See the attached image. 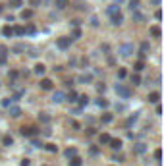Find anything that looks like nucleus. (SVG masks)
I'll list each match as a JSON object with an SVG mask.
<instances>
[{
	"instance_id": "f257e3e1",
	"label": "nucleus",
	"mask_w": 164,
	"mask_h": 166,
	"mask_svg": "<svg viewBox=\"0 0 164 166\" xmlns=\"http://www.w3.org/2000/svg\"><path fill=\"white\" fill-rule=\"evenodd\" d=\"M106 12H108V15H110V21H112V25H122V23H124V14L118 10L116 4H112V6H110Z\"/></svg>"
},
{
	"instance_id": "f03ea898",
	"label": "nucleus",
	"mask_w": 164,
	"mask_h": 166,
	"mask_svg": "<svg viewBox=\"0 0 164 166\" xmlns=\"http://www.w3.org/2000/svg\"><path fill=\"white\" fill-rule=\"evenodd\" d=\"M114 91H116V95L120 97V99H129L131 97V89L124 83H116L114 85Z\"/></svg>"
},
{
	"instance_id": "7ed1b4c3",
	"label": "nucleus",
	"mask_w": 164,
	"mask_h": 166,
	"mask_svg": "<svg viewBox=\"0 0 164 166\" xmlns=\"http://www.w3.org/2000/svg\"><path fill=\"white\" fill-rule=\"evenodd\" d=\"M118 52H120V56L128 58V56L133 54V44H131V43H124V44L120 46V50H118Z\"/></svg>"
},
{
	"instance_id": "20e7f679",
	"label": "nucleus",
	"mask_w": 164,
	"mask_h": 166,
	"mask_svg": "<svg viewBox=\"0 0 164 166\" xmlns=\"http://www.w3.org/2000/svg\"><path fill=\"white\" fill-rule=\"evenodd\" d=\"M69 44H72V39L69 37H60L58 41H56V46H58L60 50H68Z\"/></svg>"
},
{
	"instance_id": "39448f33",
	"label": "nucleus",
	"mask_w": 164,
	"mask_h": 166,
	"mask_svg": "<svg viewBox=\"0 0 164 166\" xmlns=\"http://www.w3.org/2000/svg\"><path fill=\"white\" fill-rule=\"evenodd\" d=\"M149 50H151V44L147 41H143L141 46H139V60H145V56H147V52H149Z\"/></svg>"
},
{
	"instance_id": "423d86ee",
	"label": "nucleus",
	"mask_w": 164,
	"mask_h": 166,
	"mask_svg": "<svg viewBox=\"0 0 164 166\" xmlns=\"http://www.w3.org/2000/svg\"><path fill=\"white\" fill-rule=\"evenodd\" d=\"M19 133H21L23 137H33L35 133H39V129H37V128H21V129H19Z\"/></svg>"
},
{
	"instance_id": "0eeeda50",
	"label": "nucleus",
	"mask_w": 164,
	"mask_h": 166,
	"mask_svg": "<svg viewBox=\"0 0 164 166\" xmlns=\"http://www.w3.org/2000/svg\"><path fill=\"white\" fill-rule=\"evenodd\" d=\"M8 108H10V116H12V118H19V116H21V108H19V106H16V104H10Z\"/></svg>"
},
{
	"instance_id": "6e6552de",
	"label": "nucleus",
	"mask_w": 164,
	"mask_h": 166,
	"mask_svg": "<svg viewBox=\"0 0 164 166\" xmlns=\"http://www.w3.org/2000/svg\"><path fill=\"white\" fill-rule=\"evenodd\" d=\"M108 145H110L112 151H120V149H122V139H112V137H110Z\"/></svg>"
},
{
	"instance_id": "1a4fd4ad",
	"label": "nucleus",
	"mask_w": 164,
	"mask_h": 166,
	"mask_svg": "<svg viewBox=\"0 0 164 166\" xmlns=\"http://www.w3.org/2000/svg\"><path fill=\"white\" fill-rule=\"evenodd\" d=\"M64 100H66V97H64L62 91H56L54 95H52V103L54 104H60V103H64Z\"/></svg>"
},
{
	"instance_id": "9d476101",
	"label": "nucleus",
	"mask_w": 164,
	"mask_h": 166,
	"mask_svg": "<svg viewBox=\"0 0 164 166\" xmlns=\"http://www.w3.org/2000/svg\"><path fill=\"white\" fill-rule=\"evenodd\" d=\"M39 87L43 89V91H50V89H52V81H50V79H48V77H44V79H41Z\"/></svg>"
},
{
	"instance_id": "9b49d317",
	"label": "nucleus",
	"mask_w": 164,
	"mask_h": 166,
	"mask_svg": "<svg viewBox=\"0 0 164 166\" xmlns=\"http://www.w3.org/2000/svg\"><path fill=\"white\" fill-rule=\"evenodd\" d=\"M77 81L83 83V85H87V83H91V81H93V75H91V74H81L79 77H77Z\"/></svg>"
},
{
	"instance_id": "f8f14e48",
	"label": "nucleus",
	"mask_w": 164,
	"mask_h": 166,
	"mask_svg": "<svg viewBox=\"0 0 164 166\" xmlns=\"http://www.w3.org/2000/svg\"><path fill=\"white\" fill-rule=\"evenodd\" d=\"M147 100H149L151 104H157L158 100H160V93H157V91H154V93H149V97H147Z\"/></svg>"
},
{
	"instance_id": "ddd939ff",
	"label": "nucleus",
	"mask_w": 164,
	"mask_h": 166,
	"mask_svg": "<svg viewBox=\"0 0 164 166\" xmlns=\"http://www.w3.org/2000/svg\"><path fill=\"white\" fill-rule=\"evenodd\" d=\"M131 18H133V21H145V15H143L141 14V12H139V10H131Z\"/></svg>"
},
{
	"instance_id": "4468645a",
	"label": "nucleus",
	"mask_w": 164,
	"mask_h": 166,
	"mask_svg": "<svg viewBox=\"0 0 164 166\" xmlns=\"http://www.w3.org/2000/svg\"><path fill=\"white\" fill-rule=\"evenodd\" d=\"M145 151H147V145H145V143H135V147H133V153H135V155H143Z\"/></svg>"
},
{
	"instance_id": "2eb2a0df",
	"label": "nucleus",
	"mask_w": 164,
	"mask_h": 166,
	"mask_svg": "<svg viewBox=\"0 0 164 166\" xmlns=\"http://www.w3.org/2000/svg\"><path fill=\"white\" fill-rule=\"evenodd\" d=\"M6 56H8V48L6 46H0V66H4L6 64Z\"/></svg>"
},
{
	"instance_id": "dca6fc26",
	"label": "nucleus",
	"mask_w": 164,
	"mask_h": 166,
	"mask_svg": "<svg viewBox=\"0 0 164 166\" xmlns=\"http://www.w3.org/2000/svg\"><path fill=\"white\" fill-rule=\"evenodd\" d=\"M16 100H19V97H18V95H14V97H8V99H4V100H2V106H6V108H8L10 104H14Z\"/></svg>"
},
{
	"instance_id": "f3484780",
	"label": "nucleus",
	"mask_w": 164,
	"mask_h": 166,
	"mask_svg": "<svg viewBox=\"0 0 164 166\" xmlns=\"http://www.w3.org/2000/svg\"><path fill=\"white\" fill-rule=\"evenodd\" d=\"M137 120H139V112H133V114H131L129 118L126 120V128H129V125H131V124H135Z\"/></svg>"
},
{
	"instance_id": "a211bd4d",
	"label": "nucleus",
	"mask_w": 164,
	"mask_h": 166,
	"mask_svg": "<svg viewBox=\"0 0 164 166\" xmlns=\"http://www.w3.org/2000/svg\"><path fill=\"white\" fill-rule=\"evenodd\" d=\"M2 35H4V37H8V39H10V37H14V27L4 25V27H2Z\"/></svg>"
},
{
	"instance_id": "6ab92c4d",
	"label": "nucleus",
	"mask_w": 164,
	"mask_h": 166,
	"mask_svg": "<svg viewBox=\"0 0 164 166\" xmlns=\"http://www.w3.org/2000/svg\"><path fill=\"white\" fill-rule=\"evenodd\" d=\"M149 31H151V35H153L154 39H160V35H162V33H160V27H158V25H151V29H149Z\"/></svg>"
},
{
	"instance_id": "aec40b11",
	"label": "nucleus",
	"mask_w": 164,
	"mask_h": 166,
	"mask_svg": "<svg viewBox=\"0 0 164 166\" xmlns=\"http://www.w3.org/2000/svg\"><path fill=\"white\" fill-rule=\"evenodd\" d=\"M75 155H77V149L75 147H69V149H66V151H64L66 159H72V156H75Z\"/></svg>"
},
{
	"instance_id": "412c9836",
	"label": "nucleus",
	"mask_w": 164,
	"mask_h": 166,
	"mask_svg": "<svg viewBox=\"0 0 164 166\" xmlns=\"http://www.w3.org/2000/svg\"><path fill=\"white\" fill-rule=\"evenodd\" d=\"M33 72H35L37 75H43L44 72H47V68H44V64H35V70Z\"/></svg>"
},
{
	"instance_id": "4be33fe9",
	"label": "nucleus",
	"mask_w": 164,
	"mask_h": 166,
	"mask_svg": "<svg viewBox=\"0 0 164 166\" xmlns=\"http://www.w3.org/2000/svg\"><path fill=\"white\" fill-rule=\"evenodd\" d=\"M77 97H79V95H77L75 91H72V93H69L68 97H66V100H68L69 104H73V103H77Z\"/></svg>"
},
{
	"instance_id": "5701e85b",
	"label": "nucleus",
	"mask_w": 164,
	"mask_h": 166,
	"mask_svg": "<svg viewBox=\"0 0 164 166\" xmlns=\"http://www.w3.org/2000/svg\"><path fill=\"white\" fill-rule=\"evenodd\" d=\"M77 103H79V106L83 108L85 104H89V97L87 95H79V97H77Z\"/></svg>"
},
{
	"instance_id": "b1692460",
	"label": "nucleus",
	"mask_w": 164,
	"mask_h": 166,
	"mask_svg": "<svg viewBox=\"0 0 164 166\" xmlns=\"http://www.w3.org/2000/svg\"><path fill=\"white\" fill-rule=\"evenodd\" d=\"M39 122L41 124H48V122H50V116H48L47 112H41V114H39Z\"/></svg>"
},
{
	"instance_id": "393cba45",
	"label": "nucleus",
	"mask_w": 164,
	"mask_h": 166,
	"mask_svg": "<svg viewBox=\"0 0 164 166\" xmlns=\"http://www.w3.org/2000/svg\"><path fill=\"white\" fill-rule=\"evenodd\" d=\"M79 37H81V29H79V27H73V31H72V37H69V39H72V41H77Z\"/></svg>"
},
{
	"instance_id": "a878e982",
	"label": "nucleus",
	"mask_w": 164,
	"mask_h": 166,
	"mask_svg": "<svg viewBox=\"0 0 164 166\" xmlns=\"http://www.w3.org/2000/svg\"><path fill=\"white\" fill-rule=\"evenodd\" d=\"M81 164H83V160H81L79 159V156H72V160H69V166H81Z\"/></svg>"
},
{
	"instance_id": "bb28decb",
	"label": "nucleus",
	"mask_w": 164,
	"mask_h": 166,
	"mask_svg": "<svg viewBox=\"0 0 164 166\" xmlns=\"http://www.w3.org/2000/svg\"><path fill=\"white\" fill-rule=\"evenodd\" d=\"M2 143L6 145V147H12V145H14V139H12V135H4V137H2Z\"/></svg>"
},
{
	"instance_id": "cd10ccee",
	"label": "nucleus",
	"mask_w": 164,
	"mask_h": 166,
	"mask_svg": "<svg viewBox=\"0 0 164 166\" xmlns=\"http://www.w3.org/2000/svg\"><path fill=\"white\" fill-rule=\"evenodd\" d=\"M97 106H98V108H108V100L100 97V99H97Z\"/></svg>"
},
{
	"instance_id": "c85d7f7f",
	"label": "nucleus",
	"mask_w": 164,
	"mask_h": 166,
	"mask_svg": "<svg viewBox=\"0 0 164 166\" xmlns=\"http://www.w3.org/2000/svg\"><path fill=\"white\" fill-rule=\"evenodd\" d=\"M8 4H10L12 8H21L23 6V0H8Z\"/></svg>"
},
{
	"instance_id": "c756f323",
	"label": "nucleus",
	"mask_w": 164,
	"mask_h": 166,
	"mask_svg": "<svg viewBox=\"0 0 164 166\" xmlns=\"http://www.w3.org/2000/svg\"><path fill=\"white\" fill-rule=\"evenodd\" d=\"M98 141H100V145H106L110 141V135L108 133H100V137H98Z\"/></svg>"
},
{
	"instance_id": "7c9ffc66",
	"label": "nucleus",
	"mask_w": 164,
	"mask_h": 166,
	"mask_svg": "<svg viewBox=\"0 0 164 166\" xmlns=\"http://www.w3.org/2000/svg\"><path fill=\"white\" fill-rule=\"evenodd\" d=\"M23 50H25V44H16V46L12 48V52H16V54H21Z\"/></svg>"
},
{
	"instance_id": "2f4dec72",
	"label": "nucleus",
	"mask_w": 164,
	"mask_h": 166,
	"mask_svg": "<svg viewBox=\"0 0 164 166\" xmlns=\"http://www.w3.org/2000/svg\"><path fill=\"white\" fill-rule=\"evenodd\" d=\"M14 35H18V37H21V35H25V27H14Z\"/></svg>"
},
{
	"instance_id": "473e14b6",
	"label": "nucleus",
	"mask_w": 164,
	"mask_h": 166,
	"mask_svg": "<svg viewBox=\"0 0 164 166\" xmlns=\"http://www.w3.org/2000/svg\"><path fill=\"white\" fill-rule=\"evenodd\" d=\"M56 8H58V10H64L66 6H68V0H56Z\"/></svg>"
},
{
	"instance_id": "72a5a7b5",
	"label": "nucleus",
	"mask_w": 164,
	"mask_h": 166,
	"mask_svg": "<svg viewBox=\"0 0 164 166\" xmlns=\"http://www.w3.org/2000/svg\"><path fill=\"white\" fill-rule=\"evenodd\" d=\"M100 122L102 124H110V122H112V114H102L100 116Z\"/></svg>"
},
{
	"instance_id": "f704fd0d",
	"label": "nucleus",
	"mask_w": 164,
	"mask_h": 166,
	"mask_svg": "<svg viewBox=\"0 0 164 166\" xmlns=\"http://www.w3.org/2000/svg\"><path fill=\"white\" fill-rule=\"evenodd\" d=\"M44 149H47L48 153H56V151H58V147H56L54 143H47V145H44Z\"/></svg>"
},
{
	"instance_id": "c9c22d12",
	"label": "nucleus",
	"mask_w": 164,
	"mask_h": 166,
	"mask_svg": "<svg viewBox=\"0 0 164 166\" xmlns=\"http://www.w3.org/2000/svg\"><path fill=\"white\" fill-rule=\"evenodd\" d=\"M131 83L137 87V85H141V77H139V74H133L131 75Z\"/></svg>"
},
{
	"instance_id": "e433bc0d",
	"label": "nucleus",
	"mask_w": 164,
	"mask_h": 166,
	"mask_svg": "<svg viewBox=\"0 0 164 166\" xmlns=\"http://www.w3.org/2000/svg\"><path fill=\"white\" fill-rule=\"evenodd\" d=\"M33 18V10H23L21 12V19H29Z\"/></svg>"
},
{
	"instance_id": "4c0bfd02",
	"label": "nucleus",
	"mask_w": 164,
	"mask_h": 166,
	"mask_svg": "<svg viewBox=\"0 0 164 166\" xmlns=\"http://www.w3.org/2000/svg\"><path fill=\"white\" fill-rule=\"evenodd\" d=\"M135 72H143V70H145V64H143V60H139V62L137 64H135Z\"/></svg>"
},
{
	"instance_id": "58836bf2",
	"label": "nucleus",
	"mask_w": 164,
	"mask_h": 166,
	"mask_svg": "<svg viewBox=\"0 0 164 166\" xmlns=\"http://www.w3.org/2000/svg\"><path fill=\"white\" fill-rule=\"evenodd\" d=\"M129 10H137V8H139V0H129Z\"/></svg>"
},
{
	"instance_id": "ea45409f",
	"label": "nucleus",
	"mask_w": 164,
	"mask_h": 166,
	"mask_svg": "<svg viewBox=\"0 0 164 166\" xmlns=\"http://www.w3.org/2000/svg\"><path fill=\"white\" fill-rule=\"evenodd\" d=\"M31 145H33V147H35V149H41V147H43V143H41V139H35V137H33V139H31Z\"/></svg>"
},
{
	"instance_id": "a19ab883",
	"label": "nucleus",
	"mask_w": 164,
	"mask_h": 166,
	"mask_svg": "<svg viewBox=\"0 0 164 166\" xmlns=\"http://www.w3.org/2000/svg\"><path fill=\"white\" fill-rule=\"evenodd\" d=\"M89 23H91V27H98V18H97V15H93Z\"/></svg>"
},
{
	"instance_id": "79ce46f5",
	"label": "nucleus",
	"mask_w": 164,
	"mask_h": 166,
	"mask_svg": "<svg viewBox=\"0 0 164 166\" xmlns=\"http://www.w3.org/2000/svg\"><path fill=\"white\" fill-rule=\"evenodd\" d=\"M154 159L160 162V159H162V151H160V149H157V151H154Z\"/></svg>"
},
{
	"instance_id": "37998d69",
	"label": "nucleus",
	"mask_w": 164,
	"mask_h": 166,
	"mask_svg": "<svg viewBox=\"0 0 164 166\" xmlns=\"http://www.w3.org/2000/svg\"><path fill=\"white\" fill-rule=\"evenodd\" d=\"M97 91H98V93H104V91H106V85H104V83H98V85H97Z\"/></svg>"
},
{
	"instance_id": "c03bdc74",
	"label": "nucleus",
	"mask_w": 164,
	"mask_h": 166,
	"mask_svg": "<svg viewBox=\"0 0 164 166\" xmlns=\"http://www.w3.org/2000/svg\"><path fill=\"white\" fill-rule=\"evenodd\" d=\"M69 125H72L73 129H79L81 125H79V122H75V120H69Z\"/></svg>"
},
{
	"instance_id": "a18cd8bd",
	"label": "nucleus",
	"mask_w": 164,
	"mask_h": 166,
	"mask_svg": "<svg viewBox=\"0 0 164 166\" xmlns=\"http://www.w3.org/2000/svg\"><path fill=\"white\" fill-rule=\"evenodd\" d=\"M118 77H120V79L126 77V70H124V68H120V70H118Z\"/></svg>"
},
{
	"instance_id": "49530a36",
	"label": "nucleus",
	"mask_w": 164,
	"mask_h": 166,
	"mask_svg": "<svg viewBox=\"0 0 164 166\" xmlns=\"http://www.w3.org/2000/svg\"><path fill=\"white\" fill-rule=\"evenodd\" d=\"M41 2H43V0H29V4L33 8H37V6H41Z\"/></svg>"
},
{
	"instance_id": "de8ad7c7",
	"label": "nucleus",
	"mask_w": 164,
	"mask_h": 166,
	"mask_svg": "<svg viewBox=\"0 0 164 166\" xmlns=\"http://www.w3.org/2000/svg\"><path fill=\"white\" fill-rule=\"evenodd\" d=\"M25 33L33 35V33H35V25H29V27H25Z\"/></svg>"
},
{
	"instance_id": "09e8293b",
	"label": "nucleus",
	"mask_w": 164,
	"mask_h": 166,
	"mask_svg": "<svg viewBox=\"0 0 164 166\" xmlns=\"http://www.w3.org/2000/svg\"><path fill=\"white\" fill-rule=\"evenodd\" d=\"M89 153H91V155H98V147H95V145H93V147L89 149Z\"/></svg>"
},
{
	"instance_id": "8fccbe9b",
	"label": "nucleus",
	"mask_w": 164,
	"mask_h": 166,
	"mask_svg": "<svg viewBox=\"0 0 164 166\" xmlns=\"http://www.w3.org/2000/svg\"><path fill=\"white\" fill-rule=\"evenodd\" d=\"M116 110L118 112H124L126 110V104H116Z\"/></svg>"
},
{
	"instance_id": "3c124183",
	"label": "nucleus",
	"mask_w": 164,
	"mask_h": 166,
	"mask_svg": "<svg viewBox=\"0 0 164 166\" xmlns=\"http://www.w3.org/2000/svg\"><path fill=\"white\" fill-rule=\"evenodd\" d=\"M75 8H77V10H85V4H83V2H77Z\"/></svg>"
},
{
	"instance_id": "603ef678",
	"label": "nucleus",
	"mask_w": 164,
	"mask_h": 166,
	"mask_svg": "<svg viewBox=\"0 0 164 166\" xmlns=\"http://www.w3.org/2000/svg\"><path fill=\"white\" fill-rule=\"evenodd\" d=\"M8 75H10L12 79H16V77H18V72H16V70H12V72H10V74H8Z\"/></svg>"
},
{
	"instance_id": "864d4df0",
	"label": "nucleus",
	"mask_w": 164,
	"mask_h": 166,
	"mask_svg": "<svg viewBox=\"0 0 164 166\" xmlns=\"http://www.w3.org/2000/svg\"><path fill=\"white\" fill-rule=\"evenodd\" d=\"M154 18H157V19H162V12L157 10V12H154Z\"/></svg>"
},
{
	"instance_id": "5fc2aeb1",
	"label": "nucleus",
	"mask_w": 164,
	"mask_h": 166,
	"mask_svg": "<svg viewBox=\"0 0 164 166\" xmlns=\"http://www.w3.org/2000/svg\"><path fill=\"white\" fill-rule=\"evenodd\" d=\"M72 114H81V106H77V108H73V110H72Z\"/></svg>"
},
{
	"instance_id": "6e6d98bb",
	"label": "nucleus",
	"mask_w": 164,
	"mask_h": 166,
	"mask_svg": "<svg viewBox=\"0 0 164 166\" xmlns=\"http://www.w3.org/2000/svg\"><path fill=\"white\" fill-rule=\"evenodd\" d=\"M87 135H95V128H87Z\"/></svg>"
},
{
	"instance_id": "4d7b16f0",
	"label": "nucleus",
	"mask_w": 164,
	"mask_h": 166,
	"mask_svg": "<svg viewBox=\"0 0 164 166\" xmlns=\"http://www.w3.org/2000/svg\"><path fill=\"white\" fill-rule=\"evenodd\" d=\"M100 48H102V50H104V54H106V52H108V50H110V46H108V44H106V43H104V44H102V46H100Z\"/></svg>"
},
{
	"instance_id": "13d9d810",
	"label": "nucleus",
	"mask_w": 164,
	"mask_h": 166,
	"mask_svg": "<svg viewBox=\"0 0 164 166\" xmlns=\"http://www.w3.org/2000/svg\"><path fill=\"white\" fill-rule=\"evenodd\" d=\"M157 114H158V116L162 114V106H160V104H158V103H157Z\"/></svg>"
},
{
	"instance_id": "bf43d9fd",
	"label": "nucleus",
	"mask_w": 164,
	"mask_h": 166,
	"mask_svg": "<svg viewBox=\"0 0 164 166\" xmlns=\"http://www.w3.org/2000/svg\"><path fill=\"white\" fill-rule=\"evenodd\" d=\"M151 4H153V6H160V0H149Z\"/></svg>"
},
{
	"instance_id": "052dcab7",
	"label": "nucleus",
	"mask_w": 164,
	"mask_h": 166,
	"mask_svg": "<svg viewBox=\"0 0 164 166\" xmlns=\"http://www.w3.org/2000/svg\"><path fill=\"white\" fill-rule=\"evenodd\" d=\"M114 160H118V162H124V156L118 155V156H114Z\"/></svg>"
},
{
	"instance_id": "680f3d73",
	"label": "nucleus",
	"mask_w": 164,
	"mask_h": 166,
	"mask_svg": "<svg viewBox=\"0 0 164 166\" xmlns=\"http://www.w3.org/2000/svg\"><path fill=\"white\" fill-rule=\"evenodd\" d=\"M37 54H39V52H37V50H35V48H33V50H29V56H33V58H35V56H37Z\"/></svg>"
},
{
	"instance_id": "e2e57ef3",
	"label": "nucleus",
	"mask_w": 164,
	"mask_h": 166,
	"mask_svg": "<svg viewBox=\"0 0 164 166\" xmlns=\"http://www.w3.org/2000/svg\"><path fill=\"white\" fill-rule=\"evenodd\" d=\"M29 164H31V162H29L27 159H23V160H21V166H29Z\"/></svg>"
},
{
	"instance_id": "0e129e2a",
	"label": "nucleus",
	"mask_w": 164,
	"mask_h": 166,
	"mask_svg": "<svg viewBox=\"0 0 164 166\" xmlns=\"http://www.w3.org/2000/svg\"><path fill=\"white\" fill-rule=\"evenodd\" d=\"M2 10H4V8H2V4H0V14H2Z\"/></svg>"
}]
</instances>
